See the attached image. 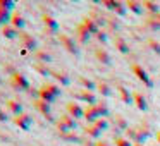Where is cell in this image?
Masks as SVG:
<instances>
[{
	"instance_id": "8d00e7d4",
	"label": "cell",
	"mask_w": 160,
	"mask_h": 146,
	"mask_svg": "<svg viewBox=\"0 0 160 146\" xmlns=\"http://www.w3.org/2000/svg\"><path fill=\"white\" fill-rule=\"evenodd\" d=\"M114 143H115V146H134L128 138H122V136H115Z\"/></svg>"
},
{
	"instance_id": "30bf717a",
	"label": "cell",
	"mask_w": 160,
	"mask_h": 146,
	"mask_svg": "<svg viewBox=\"0 0 160 146\" xmlns=\"http://www.w3.org/2000/svg\"><path fill=\"white\" fill-rule=\"evenodd\" d=\"M42 21H43V26H45V33L48 36L55 35L57 31H59V22H57V19L53 17V16L50 14H43L42 16ZM59 35V33H57Z\"/></svg>"
},
{
	"instance_id": "1f68e13d",
	"label": "cell",
	"mask_w": 160,
	"mask_h": 146,
	"mask_svg": "<svg viewBox=\"0 0 160 146\" xmlns=\"http://www.w3.org/2000/svg\"><path fill=\"white\" fill-rule=\"evenodd\" d=\"M33 69H35L40 76H45V77L52 74V69H50L47 64H42V62H35V64H33Z\"/></svg>"
},
{
	"instance_id": "ab89813d",
	"label": "cell",
	"mask_w": 160,
	"mask_h": 146,
	"mask_svg": "<svg viewBox=\"0 0 160 146\" xmlns=\"http://www.w3.org/2000/svg\"><path fill=\"white\" fill-rule=\"evenodd\" d=\"M0 7L7 9V11H12L16 7V2L14 0H0Z\"/></svg>"
},
{
	"instance_id": "4316f807",
	"label": "cell",
	"mask_w": 160,
	"mask_h": 146,
	"mask_svg": "<svg viewBox=\"0 0 160 146\" xmlns=\"http://www.w3.org/2000/svg\"><path fill=\"white\" fill-rule=\"evenodd\" d=\"M5 107H7V110L11 112L12 115H19V114H22V105L19 103L18 100H7L5 101Z\"/></svg>"
},
{
	"instance_id": "bcb514c9",
	"label": "cell",
	"mask_w": 160,
	"mask_h": 146,
	"mask_svg": "<svg viewBox=\"0 0 160 146\" xmlns=\"http://www.w3.org/2000/svg\"><path fill=\"white\" fill-rule=\"evenodd\" d=\"M157 141L160 143V132H158V134H157Z\"/></svg>"
},
{
	"instance_id": "7dc6e473",
	"label": "cell",
	"mask_w": 160,
	"mask_h": 146,
	"mask_svg": "<svg viewBox=\"0 0 160 146\" xmlns=\"http://www.w3.org/2000/svg\"><path fill=\"white\" fill-rule=\"evenodd\" d=\"M134 146H146V144H134Z\"/></svg>"
},
{
	"instance_id": "60d3db41",
	"label": "cell",
	"mask_w": 160,
	"mask_h": 146,
	"mask_svg": "<svg viewBox=\"0 0 160 146\" xmlns=\"http://www.w3.org/2000/svg\"><path fill=\"white\" fill-rule=\"evenodd\" d=\"M97 108H98V112H100V115H102V119H105L108 115V107L102 101V103H97Z\"/></svg>"
},
{
	"instance_id": "d6a6232c",
	"label": "cell",
	"mask_w": 160,
	"mask_h": 146,
	"mask_svg": "<svg viewBox=\"0 0 160 146\" xmlns=\"http://www.w3.org/2000/svg\"><path fill=\"white\" fill-rule=\"evenodd\" d=\"M78 83L83 86V90H90V91L97 90V83H93L91 79H88V77H84V76H78Z\"/></svg>"
},
{
	"instance_id": "4dcf8cb0",
	"label": "cell",
	"mask_w": 160,
	"mask_h": 146,
	"mask_svg": "<svg viewBox=\"0 0 160 146\" xmlns=\"http://www.w3.org/2000/svg\"><path fill=\"white\" fill-rule=\"evenodd\" d=\"M97 90H98V93H100L102 96H105V98H108V96H112V95H114L112 88L108 86L105 81H100V83H97Z\"/></svg>"
},
{
	"instance_id": "277c9868",
	"label": "cell",
	"mask_w": 160,
	"mask_h": 146,
	"mask_svg": "<svg viewBox=\"0 0 160 146\" xmlns=\"http://www.w3.org/2000/svg\"><path fill=\"white\" fill-rule=\"evenodd\" d=\"M9 84H11V88L12 90H16V91H28L29 88V81H28V77L24 76V74H21V72H14L11 76V79H9Z\"/></svg>"
},
{
	"instance_id": "484cf974",
	"label": "cell",
	"mask_w": 160,
	"mask_h": 146,
	"mask_svg": "<svg viewBox=\"0 0 160 146\" xmlns=\"http://www.w3.org/2000/svg\"><path fill=\"white\" fill-rule=\"evenodd\" d=\"M33 57H35V60L36 62H42V64H48V62H52V55H50L47 50H43V48H38L35 53H33Z\"/></svg>"
},
{
	"instance_id": "836d02e7",
	"label": "cell",
	"mask_w": 160,
	"mask_h": 146,
	"mask_svg": "<svg viewBox=\"0 0 160 146\" xmlns=\"http://www.w3.org/2000/svg\"><path fill=\"white\" fill-rule=\"evenodd\" d=\"M145 11H148V14H158L160 12V4L158 2H152V0H145L143 2Z\"/></svg>"
},
{
	"instance_id": "8992f818",
	"label": "cell",
	"mask_w": 160,
	"mask_h": 146,
	"mask_svg": "<svg viewBox=\"0 0 160 146\" xmlns=\"http://www.w3.org/2000/svg\"><path fill=\"white\" fill-rule=\"evenodd\" d=\"M19 43H21V46L26 50V52L35 53L36 50H38V41H36V38L33 35H29V33H26V31L19 33Z\"/></svg>"
},
{
	"instance_id": "e575fe53",
	"label": "cell",
	"mask_w": 160,
	"mask_h": 146,
	"mask_svg": "<svg viewBox=\"0 0 160 146\" xmlns=\"http://www.w3.org/2000/svg\"><path fill=\"white\" fill-rule=\"evenodd\" d=\"M11 17H12V12L11 11L0 7V28L5 26V24H11Z\"/></svg>"
},
{
	"instance_id": "ba28073f",
	"label": "cell",
	"mask_w": 160,
	"mask_h": 146,
	"mask_svg": "<svg viewBox=\"0 0 160 146\" xmlns=\"http://www.w3.org/2000/svg\"><path fill=\"white\" fill-rule=\"evenodd\" d=\"M71 96H74L76 100H79V101H84V103H88V105H97L98 101H97V95H95V91H90V90H83L81 88L79 91H71Z\"/></svg>"
},
{
	"instance_id": "ee69618b",
	"label": "cell",
	"mask_w": 160,
	"mask_h": 146,
	"mask_svg": "<svg viewBox=\"0 0 160 146\" xmlns=\"http://www.w3.org/2000/svg\"><path fill=\"white\" fill-rule=\"evenodd\" d=\"M95 146H112V144H110L108 141H105V139H102V141H97V143H95Z\"/></svg>"
},
{
	"instance_id": "74e56055",
	"label": "cell",
	"mask_w": 160,
	"mask_h": 146,
	"mask_svg": "<svg viewBox=\"0 0 160 146\" xmlns=\"http://www.w3.org/2000/svg\"><path fill=\"white\" fill-rule=\"evenodd\" d=\"M95 38H97L100 43H103V45H105V43L108 41V31H107V29H100V31L95 35Z\"/></svg>"
},
{
	"instance_id": "83f0119b",
	"label": "cell",
	"mask_w": 160,
	"mask_h": 146,
	"mask_svg": "<svg viewBox=\"0 0 160 146\" xmlns=\"http://www.w3.org/2000/svg\"><path fill=\"white\" fill-rule=\"evenodd\" d=\"M105 22H107V31L108 33L119 31V28H121V21H119L115 16H105Z\"/></svg>"
},
{
	"instance_id": "f6af8a7d",
	"label": "cell",
	"mask_w": 160,
	"mask_h": 146,
	"mask_svg": "<svg viewBox=\"0 0 160 146\" xmlns=\"http://www.w3.org/2000/svg\"><path fill=\"white\" fill-rule=\"evenodd\" d=\"M83 146H95V143H91V141H83Z\"/></svg>"
},
{
	"instance_id": "603a6c76",
	"label": "cell",
	"mask_w": 160,
	"mask_h": 146,
	"mask_svg": "<svg viewBox=\"0 0 160 146\" xmlns=\"http://www.w3.org/2000/svg\"><path fill=\"white\" fill-rule=\"evenodd\" d=\"M81 24H83L84 28H86L88 31L91 33V36H95V35H97V33H98V31H100V29H102L100 26L97 24V21H95L93 17H90V16H86V17L83 19V22H81Z\"/></svg>"
},
{
	"instance_id": "44dd1931",
	"label": "cell",
	"mask_w": 160,
	"mask_h": 146,
	"mask_svg": "<svg viewBox=\"0 0 160 146\" xmlns=\"http://www.w3.org/2000/svg\"><path fill=\"white\" fill-rule=\"evenodd\" d=\"M11 24L14 26L16 29H19V31H22V29L26 28V19H24V16H22L21 12H12Z\"/></svg>"
},
{
	"instance_id": "9a60e30c",
	"label": "cell",
	"mask_w": 160,
	"mask_h": 146,
	"mask_svg": "<svg viewBox=\"0 0 160 146\" xmlns=\"http://www.w3.org/2000/svg\"><path fill=\"white\" fill-rule=\"evenodd\" d=\"M83 119H86L88 124H95L98 119H102V115H100V112H98L97 105H88V107L84 108V117Z\"/></svg>"
},
{
	"instance_id": "ffe728a7",
	"label": "cell",
	"mask_w": 160,
	"mask_h": 146,
	"mask_svg": "<svg viewBox=\"0 0 160 146\" xmlns=\"http://www.w3.org/2000/svg\"><path fill=\"white\" fill-rule=\"evenodd\" d=\"M132 98H134V105H136L138 110H141V112L148 110V101H146V98H145V95H143V93L134 91V93H132Z\"/></svg>"
},
{
	"instance_id": "7c38bea8",
	"label": "cell",
	"mask_w": 160,
	"mask_h": 146,
	"mask_svg": "<svg viewBox=\"0 0 160 146\" xmlns=\"http://www.w3.org/2000/svg\"><path fill=\"white\" fill-rule=\"evenodd\" d=\"M33 107L36 108V110L40 112V114L43 115V117L47 119V120H50V122H53V117H52V108H50V103H47V101H43V100H33Z\"/></svg>"
},
{
	"instance_id": "b9f144b4",
	"label": "cell",
	"mask_w": 160,
	"mask_h": 146,
	"mask_svg": "<svg viewBox=\"0 0 160 146\" xmlns=\"http://www.w3.org/2000/svg\"><path fill=\"white\" fill-rule=\"evenodd\" d=\"M95 125H97L98 129H102V131L105 132V131L108 129V120H107V119H98V120L95 122Z\"/></svg>"
},
{
	"instance_id": "e0dca14e",
	"label": "cell",
	"mask_w": 160,
	"mask_h": 146,
	"mask_svg": "<svg viewBox=\"0 0 160 146\" xmlns=\"http://www.w3.org/2000/svg\"><path fill=\"white\" fill-rule=\"evenodd\" d=\"M145 26L152 31H160V12L158 14H148L145 17Z\"/></svg>"
},
{
	"instance_id": "9c48e42d",
	"label": "cell",
	"mask_w": 160,
	"mask_h": 146,
	"mask_svg": "<svg viewBox=\"0 0 160 146\" xmlns=\"http://www.w3.org/2000/svg\"><path fill=\"white\" fill-rule=\"evenodd\" d=\"M131 71H132V74H134V76L138 77V79L141 81V83L145 84L146 88H153V81H152V77H150V76H148V72H146V71L143 69V66H139V64H132Z\"/></svg>"
},
{
	"instance_id": "2e32d148",
	"label": "cell",
	"mask_w": 160,
	"mask_h": 146,
	"mask_svg": "<svg viewBox=\"0 0 160 146\" xmlns=\"http://www.w3.org/2000/svg\"><path fill=\"white\" fill-rule=\"evenodd\" d=\"M50 77H53V79H55L57 83L60 84V86H69V84H71V77L67 76L66 71L52 69V74H50Z\"/></svg>"
},
{
	"instance_id": "d590c367",
	"label": "cell",
	"mask_w": 160,
	"mask_h": 146,
	"mask_svg": "<svg viewBox=\"0 0 160 146\" xmlns=\"http://www.w3.org/2000/svg\"><path fill=\"white\" fill-rule=\"evenodd\" d=\"M59 136L64 139V141H69V143H83V139H81L78 134H74V131L67 132V134H59Z\"/></svg>"
},
{
	"instance_id": "7a4b0ae2",
	"label": "cell",
	"mask_w": 160,
	"mask_h": 146,
	"mask_svg": "<svg viewBox=\"0 0 160 146\" xmlns=\"http://www.w3.org/2000/svg\"><path fill=\"white\" fill-rule=\"evenodd\" d=\"M40 100L47 101V103H53L57 96H60V86L55 83H43L40 86Z\"/></svg>"
},
{
	"instance_id": "d6986e66",
	"label": "cell",
	"mask_w": 160,
	"mask_h": 146,
	"mask_svg": "<svg viewBox=\"0 0 160 146\" xmlns=\"http://www.w3.org/2000/svg\"><path fill=\"white\" fill-rule=\"evenodd\" d=\"M126 9H128L129 12H132V14H136V16H141L143 12H145L143 2H138V0H128V2H126Z\"/></svg>"
},
{
	"instance_id": "cb8c5ba5",
	"label": "cell",
	"mask_w": 160,
	"mask_h": 146,
	"mask_svg": "<svg viewBox=\"0 0 160 146\" xmlns=\"http://www.w3.org/2000/svg\"><path fill=\"white\" fill-rule=\"evenodd\" d=\"M95 57H97L98 62L105 64V66H110L112 64V57H110V53H108L105 48H97L95 50Z\"/></svg>"
},
{
	"instance_id": "f546056e",
	"label": "cell",
	"mask_w": 160,
	"mask_h": 146,
	"mask_svg": "<svg viewBox=\"0 0 160 146\" xmlns=\"http://www.w3.org/2000/svg\"><path fill=\"white\" fill-rule=\"evenodd\" d=\"M102 132H103V131L98 129L95 124H88L86 127H84V134H86L88 138H93V139H98L102 136Z\"/></svg>"
},
{
	"instance_id": "8fae6325",
	"label": "cell",
	"mask_w": 160,
	"mask_h": 146,
	"mask_svg": "<svg viewBox=\"0 0 160 146\" xmlns=\"http://www.w3.org/2000/svg\"><path fill=\"white\" fill-rule=\"evenodd\" d=\"M12 122H14V124L18 125L19 129H22V131H28V129L31 127V124H33V117H31L29 114H26V112H22V114L12 117Z\"/></svg>"
},
{
	"instance_id": "52a82bcc",
	"label": "cell",
	"mask_w": 160,
	"mask_h": 146,
	"mask_svg": "<svg viewBox=\"0 0 160 146\" xmlns=\"http://www.w3.org/2000/svg\"><path fill=\"white\" fill-rule=\"evenodd\" d=\"M103 7H107L108 11H112L115 16L119 17H124L128 14V9H126V2H119V0H103L102 2Z\"/></svg>"
},
{
	"instance_id": "6da1fadb",
	"label": "cell",
	"mask_w": 160,
	"mask_h": 146,
	"mask_svg": "<svg viewBox=\"0 0 160 146\" xmlns=\"http://www.w3.org/2000/svg\"><path fill=\"white\" fill-rule=\"evenodd\" d=\"M126 136L132 144H145V141L152 136V129L146 124H139L136 127H129L126 131Z\"/></svg>"
},
{
	"instance_id": "3957f363",
	"label": "cell",
	"mask_w": 160,
	"mask_h": 146,
	"mask_svg": "<svg viewBox=\"0 0 160 146\" xmlns=\"http://www.w3.org/2000/svg\"><path fill=\"white\" fill-rule=\"evenodd\" d=\"M55 127L59 129V134L72 132V129L76 127V119H72L71 115L64 114V115H60V117L55 120Z\"/></svg>"
},
{
	"instance_id": "5b68a950",
	"label": "cell",
	"mask_w": 160,
	"mask_h": 146,
	"mask_svg": "<svg viewBox=\"0 0 160 146\" xmlns=\"http://www.w3.org/2000/svg\"><path fill=\"white\" fill-rule=\"evenodd\" d=\"M57 40H59V43L62 45V48H66V52L72 53V55H78V53H79L78 43L72 36L66 35V33H59V35H57Z\"/></svg>"
},
{
	"instance_id": "f1b7e54d",
	"label": "cell",
	"mask_w": 160,
	"mask_h": 146,
	"mask_svg": "<svg viewBox=\"0 0 160 146\" xmlns=\"http://www.w3.org/2000/svg\"><path fill=\"white\" fill-rule=\"evenodd\" d=\"M114 125H115L114 129H117L119 132H126L129 129V124H128V120H126V117H122V115H119V114L114 117Z\"/></svg>"
},
{
	"instance_id": "4fadbf2b",
	"label": "cell",
	"mask_w": 160,
	"mask_h": 146,
	"mask_svg": "<svg viewBox=\"0 0 160 146\" xmlns=\"http://www.w3.org/2000/svg\"><path fill=\"white\" fill-rule=\"evenodd\" d=\"M66 112H67V115H71L72 119H81V117H84V108L81 107L79 103H76V101H69V103L66 105Z\"/></svg>"
},
{
	"instance_id": "7bdbcfd3",
	"label": "cell",
	"mask_w": 160,
	"mask_h": 146,
	"mask_svg": "<svg viewBox=\"0 0 160 146\" xmlns=\"http://www.w3.org/2000/svg\"><path fill=\"white\" fill-rule=\"evenodd\" d=\"M7 119H9V117H7V114H5V110L0 107V122H5Z\"/></svg>"
},
{
	"instance_id": "d4e9b609",
	"label": "cell",
	"mask_w": 160,
	"mask_h": 146,
	"mask_svg": "<svg viewBox=\"0 0 160 146\" xmlns=\"http://www.w3.org/2000/svg\"><path fill=\"white\" fill-rule=\"evenodd\" d=\"M19 29H16L12 24H5V26H2V35H4V38H7V40H16V38H19Z\"/></svg>"
},
{
	"instance_id": "7402d4cb",
	"label": "cell",
	"mask_w": 160,
	"mask_h": 146,
	"mask_svg": "<svg viewBox=\"0 0 160 146\" xmlns=\"http://www.w3.org/2000/svg\"><path fill=\"white\" fill-rule=\"evenodd\" d=\"M114 46L121 53H129V43L126 41V38L121 35H114Z\"/></svg>"
},
{
	"instance_id": "ac0fdd59",
	"label": "cell",
	"mask_w": 160,
	"mask_h": 146,
	"mask_svg": "<svg viewBox=\"0 0 160 146\" xmlns=\"http://www.w3.org/2000/svg\"><path fill=\"white\" fill-rule=\"evenodd\" d=\"M117 93L119 96H121L122 103L126 105H134V98H132V93L128 90L126 86H122V84H117Z\"/></svg>"
},
{
	"instance_id": "f35d334b",
	"label": "cell",
	"mask_w": 160,
	"mask_h": 146,
	"mask_svg": "<svg viewBox=\"0 0 160 146\" xmlns=\"http://www.w3.org/2000/svg\"><path fill=\"white\" fill-rule=\"evenodd\" d=\"M148 46L157 53V55H160V41H157L155 38H150V40H148Z\"/></svg>"
},
{
	"instance_id": "5bb4252c",
	"label": "cell",
	"mask_w": 160,
	"mask_h": 146,
	"mask_svg": "<svg viewBox=\"0 0 160 146\" xmlns=\"http://www.w3.org/2000/svg\"><path fill=\"white\" fill-rule=\"evenodd\" d=\"M74 33H76V35H74V38H76V41L79 43V45H86V43L90 41V38H91V33L88 31L83 24L76 26V31H74Z\"/></svg>"
}]
</instances>
